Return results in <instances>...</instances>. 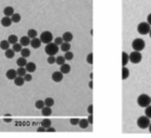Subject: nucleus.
Wrapping results in <instances>:
<instances>
[{"mask_svg": "<svg viewBox=\"0 0 151 138\" xmlns=\"http://www.w3.org/2000/svg\"><path fill=\"white\" fill-rule=\"evenodd\" d=\"M20 43L22 44L23 46H28L29 44H31V38L27 36H22L20 39Z\"/></svg>", "mask_w": 151, "mask_h": 138, "instance_id": "obj_13", "label": "nucleus"}, {"mask_svg": "<svg viewBox=\"0 0 151 138\" xmlns=\"http://www.w3.org/2000/svg\"><path fill=\"white\" fill-rule=\"evenodd\" d=\"M63 77H64V73L62 71H55L54 73L52 74V79L54 80L55 82H62Z\"/></svg>", "mask_w": 151, "mask_h": 138, "instance_id": "obj_8", "label": "nucleus"}, {"mask_svg": "<svg viewBox=\"0 0 151 138\" xmlns=\"http://www.w3.org/2000/svg\"><path fill=\"white\" fill-rule=\"evenodd\" d=\"M3 14H4V16H5V17H12V14H14V7H12V6H6V7H4Z\"/></svg>", "mask_w": 151, "mask_h": 138, "instance_id": "obj_14", "label": "nucleus"}, {"mask_svg": "<svg viewBox=\"0 0 151 138\" xmlns=\"http://www.w3.org/2000/svg\"><path fill=\"white\" fill-rule=\"evenodd\" d=\"M41 126L44 127L45 129L50 128V127L52 126V121H50V118H44V120L41 122Z\"/></svg>", "mask_w": 151, "mask_h": 138, "instance_id": "obj_28", "label": "nucleus"}, {"mask_svg": "<svg viewBox=\"0 0 151 138\" xmlns=\"http://www.w3.org/2000/svg\"><path fill=\"white\" fill-rule=\"evenodd\" d=\"M6 77L8 78V79L10 80H14V78L18 76V72H17V70L14 69H8L7 71H6Z\"/></svg>", "mask_w": 151, "mask_h": 138, "instance_id": "obj_9", "label": "nucleus"}, {"mask_svg": "<svg viewBox=\"0 0 151 138\" xmlns=\"http://www.w3.org/2000/svg\"><path fill=\"white\" fill-rule=\"evenodd\" d=\"M147 23L151 26V14H149L147 16Z\"/></svg>", "mask_w": 151, "mask_h": 138, "instance_id": "obj_47", "label": "nucleus"}, {"mask_svg": "<svg viewBox=\"0 0 151 138\" xmlns=\"http://www.w3.org/2000/svg\"><path fill=\"white\" fill-rule=\"evenodd\" d=\"M25 67H26L27 71H28L29 73H32V72H34L36 70V64L33 62H28Z\"/></svg>", "mask_w": 151, "mask_h": 138, "instance_id": "obj_18", "label": "nucleus"}, {"mask_svg": "<svg viewBox=\"0 0 151 138\" xmlns=\"http://www.w3.org/2000/svg\"><path fill=\"white\" fill-rule=\"evenodd\" d=\"M60 46H61V51H63V52H65V53L69 52V51L71 50V44H70V42L64 41Z\"/></svg>", "mask_w": 151, "mask_h": 138, "instance_id": "obj_20", "label": "nucleus"}, {"mask_svg": "<svg viewBox=\"0 0 151 138\" xmlns=\"http://www.w3.org/2000/svg\"><path fill=\"white\" fill-rule=\"evenodd\" d=\"M9 44L10 43L8 40H1V41H0V48L3 51L8 50V48H9Z\"/></svg>", "mask_w": 151, "mask_h": 138, "instance_id": "obj_24", "label": "nucleus"}, {"mask_svg": "<svg viewBox=\"0 0 151 138\" xmlns=\"http://www.w3.org/2000/svg\"><path fill=\"white\" fill-rule=\"evenodd\" d=\"M24 78H25V80H26V82H31L32 78H33V77H32L31 74H28V73H27L26 75L24 76Z\"/></svg>", "mask_w": 151, "mask_h": 138, "instance_id": "obj_42", "label": "nucleus"}, {"mask_svg": "<svg viewBox=\"0 0 151 138\" xmlns=\"http://www.w3.org/2000/svg\"><path fill=\"white\" fill-rule=\"evenodd\" d=\"M27 60L26 58H24V57H21V58H19L18 60H17V65H18L19 67H25L27 65Z\"/></svg>", "mask_w": 151, "mask_h": 138, "instance_id": "obj_21", "label": "nucleus"}, {"mask_svg": "<svg viewBox=\"0 0 151 138\" xmlns=\"http://www.w3.org/2000/svg\"><path fill=\"white\" fill-rule=\"evenodd\" d=\"M12 24V20L10 17H3L1 19V25L3 27H9Z\"/></svg>", "mask_w": 151, "mask_h": 138, "instance_id": "obj_11", "label": "nucleus"}, {"mask_svg": "<svg viewBox=\"0 0 151 138\" xmlns=\"http://www.w3.org/2000/svg\"><path fill=\"white\" fill-rule=\"evenodd\" d=\"M12 50L14 51V52H20L21 53V51L23 50V46L21 43H19V42H17V43H14V44H12Z\"/></svg>", "mask_w": 151, "mask_h": 138, "instance_id": "obj_32", "label": "nucleus"}, {"mask_svg": "<svg viewBox=\"0 0 151 138\" xmlns=\"http://www.w3.org/2000/svg\"><path fill=\"white\" fill-rule=\"evenodd\" d=\"M129 69L127 66H122V70H121V78L122 80H125L127 78H129Z\"/></svg>", "mask_w": 151, "mask_h": 138, "instance_id": "obj_15", "label": "nucleus"}, {"mask_svg": "<svg viewBox=\"0 0 151 138\" xmlns=\"http://www.w3.org/2000/svg\"><path fill=\"white\" fill-rule=\"evenodd\" d=\"M129 62V55L125 52H122L121 53V64H122V66H127Z\"/></svg>", "mask_w": 151, "mask_h": 138, "instance_id": "obj_10", "label": "nucleus"}, {"mask_svg": "<svg viewBox=\"0 0 151 138\" xmlns=\"http://www.w3.org/2000/svg\"><path fill=\"white\" fill-rule=\"evenodd\" d=\"M14 53H16V52H14V51L12 50H12H10V48H8V50L5 51L4 55H5V57L7 59H12L14 57Z\"/></svg>", "mask_w": 151, "mask_h": 138, "instance_id": "obj_25", "label": "nucleus"}, {"mask_svg": "<svg viewBox=\"0 0 151 138\" xmlns=\"http://www.w3.org/2000/svg\"><path fill=\"white\" fill-rule=\"evenodd\" d=\"M37 131H38V132H46V129L45 128H44V127H39V128H38L37 129Z\"/></svg>", "mask_w": 151, "mask_h": 138, "instance_id": "obj_45", "label": "nucleus"}, {"mask_svg": "<svg viewBox=\"0 0 151 138\" xmlns=\"http://www.w3.org/2000/svg\"><path fill=\"white\" fill-rule=\"evenodd\" d=\"M60 71L63 72L64 74H67V73H69L70 71H71V66H70L69 64H63V65H61V68H60Z\"/></svg>", "mask_w": 151, "mask_h": 138, "instance_id": "obj_19", "label": "nucleus"}, {"mask_svg": "<svg viewBox=\"0 0 151 138\" xmlns=\"http://www.w3.org/2000/svg\"><path fill=\"white\" fill-rule=\"evenodd\" d=\"M64 42V39L63 37H57L56 39H55V43L58 44V46H61L62 43Z\"/></svg>", "mask_w": 151, "mask_h": 138, "instance_id": "obj_41", "label": "nucleus"}, {"mask_svg": "<svg viewBox=\"0 0 151 138\" xmlns=\"http://www.w3.org/2000/svg\"><path fill=\"white\" fill-rule=\"evenodd\" d=\"M149 35H150V38H151V30H150V32H149Z\"/></svg>", "mask_w": 151, "mask_h": 138, "instance_id": "obj_51", "label": "nucleus"}, {"mask_svg": "<svg viewBox=\"0 0 151 138\" xmlns=\"http://www.w3.org/2000/svg\"><path fill=\"white\" fill-rule=\"evenodd\" d=\"M30 55H31V52H30V50H29V48H23V50L21 51V56L24 57V58H28Z\"/></svg>", "mask_w": 151, "mask_h": 138, "instance_id": "obj_29", "label": "nucleus"}, {"mask_svg": "<svg viewBox=\"0 0 151 138\" xmlns=\"http://www.w3.org/2000/svg\"><path fill=\"white\" fill-rule=\"evenodd\" d=\"M40 39H41L42 43L48 44L52 41L54 39V36H52V33L50 32V31H44L40 34Z\"/></svg>", "mask_w": 151, "mask_h": 138, "instance_id": "obj_7", "label": "nucleus"}, {"mask_svg": "<svg viewBox=\"0 0 151 138\" xmlns=\"http://www.w3.org/2000/svg\"><path fill=\"white\" fill-rule=\"evenodd\" d=\"M44 51H45V54L48 55V56H55L59 52V46L55 42H50V43L46 44Z\"/></svg>", "mask_w": 151, "mask_h": 138, "instance_id": "obj_3", "label": "nucleus"}, {"mask_svg": "<svg viewBox=\"0 0 151 138\" xmlns=\"http://www.w3.org/2000/svg\"><path fill=\"white\" fill-rule=\"evenodd\" d=\"M88 125H91V124H90V122H88V118H81V120H80L79 127L81 129H86L88 127Z\"/></svg>", "mask_w": 151, "mask_h": 138, "instance_id": "obj_22", "label": "nucleus"}, {"mask_svg": "<svg viewBox=\"0 0 151 138\" xmlns=\"http://www.w3.org/2000/svg\"><path fill=\"white\" fill-rule=\"evenodd\" d=\"M88 87H90V89H93V80H91V82H90V84H88Z\"/></svg>", "mask_w": 151, "mask_h": 138, "instance_id": "obj_49", "label": "nucleus"}, {"mask_svg": "<svg viewBox=\"0 0 151 138\" xmlns=\"http://www.w3.org/2000/svg\"><path fill=\"white\" fill-rule=\"evenodd\" d=\"M137 103L140 107H147L151 103V97L148 96L147 94H141L139 95L137 99Z\"/></svg>", "mask_w": 151, "mask_h": 138, "instance_id": "obj_1", "label": "nucleus"}, {"mask_svg": "<svg viewBox=\"0 0 151 138\" xmlns=\"http://www.w3.org/2000/svg\"><path fill=\"white\" fill-rule=\"evenodd\" d=\"M17 72H18V75L19 76H25L28 71H27L26 67H19V69L17 70Z\"/></svg>", "mask_w": 151, "mask_h": 138, "instance_id": "obj_30", "label": "nucleus"}, {"mask_svg": "<svg viewBox=\"0 0 151 138\" xmlns=\"http://www.w3.org/2000/svg\"><path fill=\"white\" fill-rule=\"evenodd\" d=\"M145 116L151 118V105H148L147 107H145Z\"/></svg>", "mask_w": 151, "mask_h": 138, "instance_id": "obj_38", "label": "nucleus"}, {"mask_svg": "<svg viewBox=\"0 0 151 138\" xmlns=\"http://www.w3.org/2000/svg\"><path fill=\"white\" fill-rule=\"evenodd\" d=\"M148 129H149V132L151 133V124H150V126H149V128H148Z\"/></svg>", "mask_w": 151, "mask_h": 138, "instance_id": "obj_50", "label": "nucleus"}, {"mask_svg": "<svg viewBox=\"0 0 151 138\" xmlns=\"http://www.w3.org/2000/svg\"><path fill=\"white\" fill-rule=\"evenodd\" d=\"M44 106H45V103H44V101H42V100H37L35 102V107L37 108V109H42Z\"/></svg>", "mask_w": 151, "mask_h": 138, "instance_id": "obj_34", "label": "nucleus"}, {"mask_svg": "<svg viewBox=\"0 0 151 138\" xmlns=\"http://www.w3.org/2000/svg\"><path fill=\"white\" fill-rule=\"evenodd\" d=\"M150 118L146 116H142L140 118H138L137 120V125L140 129H147L150 126Z\"/></svg>", "mask_w": 151, "mask_h": 138, "instance_id": "obj_4", "label": "nucleus"}, {"mask_svg": "<svg viewBox=\"0 0 151 138\" xmlns=\"http://www.w3.org/2000/svg\"><path fill=\"white\" fill-rule=\"evenodd\" d=\"M56 60H57V58L55 56H48L47 63L48 64H54V63H56Z\"/></svg>", "mask_w": 151, "mask_h": 138, "instance_id": "obj_39", "label": "nucleus"}, {"mask_svg": "<svg viewBox=\"0 0 151 138\" xmlns=\"http://www.w3.org/2000/svg\"><path fill=\"white\" fill-rule=\"evenodd\" d=\"M44 103H45V106L52 107V106H54V104H55V100L52 98H50V97H48V98H46L45 100H44Z\"/></svg>", "mask_w": 151, "mask_h": 138, "instance_id": "obj_33", "label": "nucleus"}, {"mask_svg": "<svg viewBox=\"0 0 151 138\" xmlns=\"http://www.w3.org/2000/svg\"><path fill=\"white\" fill-rule=\"evenodd\" d=\"M10 18L12 20V23H20L21 20H22V17H21L20 14H14Z\"/></svg>", "mask_w": 151, "mask_h": 138, "instance_id": "obj_27", "label": "nucleus"}, {"mask_svg": "<svg viewBox=\"0 0 151 138\" xmlns=\"http://www.w3.org/2000/svg\"><path fill=\"white\" fill-rule=\"evenodd\" d=\"M46 132H50V133L56 132V129H55V128H52V127L50 126V128H47V129H46Z\"/></svg>", "mask_w": 151, "mask_h": 138, "instance_id": "obj_44", "label": "nucleus"}, {"mask_svg": "<svg viewBox=\"0 0 151 138\" xmlns=\"http://www.w3.org/2000/svg\"><path fill=\"white\" fill-rule=\"evenodd\" d=\"M25 78H24V76H17L16 78H14V85L16 86H18V87H22L23 85L25 84Z\"/></svg>", "mask_w": 151, "mask_h": 138, "instance_id": "obj_16", "label": "nucleus"}, {"mask_svg": "<svg viewBox=\"0 0 151 138\" xmlns=\"http://www.w3.org/2000/svg\"><path fill=\"white\" fill-rule=\"evenodd\" d=\"M142 54L141 52H138V51H133V52L129 54V62H132L133 64H139L142 61Z\"/></svg>", "mask_w": 151, "mask_h": 138, "instance_id": "obj_6", "label": "nucleus"}, {"mask_svg": "<svg viewBox=\"0 0 151 138\" xmlns=\"http://www.w3.org/2000/svg\"><path fill=\"white\" fill-rule=\"evenodd\" d=\"M88 122H90V124L91 125H93V114H90V116H88Z\"/></svg>", "mask_w": 151, "mask_h": 138, "instance_id": "obj_46", "label": "nucleus"}, {"mask_svg": "<svg viewBox=\"0 0 151 138\" xmlns=\"http://www.w3.org/2000/svg\"><path fill=\"white\" fill-rule=\"evenodd\" d=\"M7 40L9 41V43H10V44H14V43H17V42L19 41V38H18V36H17V35L12 34V35L8 36Z\"/></svg>", "mask_w": 151, "mask_h": 138, "instance_id": "obj_26", "label": "nucleus"}, {"mask_svg": "<svg viewBox=\"0 0 151 138\" xmlns=\"http://www.w3.org/2000/svg\"><path fill=\"white\" fill-rule=\"evenodd\" d=\"M12 121V118H4V122H6V123H10Z\"/></svg>", "mask_w": 151, "mask_h": 138, "instance_id": "obj_48", "label": "nucleus"}, {"mask_svg": "<svg viewBox=\"0 0 151 138\" xmlns=\"http://www.w3.org/2000/svg\"><path fill=\"white\" fill-rule=\"evenodd\" d=\"M64 57H65V59H66L67 61H71L72 59L74 58V54H73L72 52H70V51H69V52H66V53H65V56H64Z\"/></svg>", "mask_w": 151, "mask_h": 138, "instance_id": "obj_36", "label": "nucleus"}, {"mask_svg": "<svg viewBox=\"0 0 151 138\" xmlns=\"http://www.w3.org/2000/svg\"><path fill=\"white\" fill-rule=\"evenodd\" d=\"M65 61H66V59H65V57H63V56H59V57H57V60H56V63L58 65H63V64H65Z\"/></svg>", "mask_w": 151, "mask_h": 138, "instance_id": "obj_35", "label": "nucleus"}, {"mask_svg": "<svg viewBox=\"0 0 151 138\" xmlns=\"http://www.w3.org/2000/svg\"><path fill=\"white\" fill-rule=\"evenodd\" d=\"M37 31L35 30V29H29L28 30V36L31 38V39H33V38H36L37 37Z\"/></svg>", "mask_w": 151, "mask_h": 138, "instance_id": "obj_31", "label": "nucleus"}, {"mask_svg": "<svg viewBox=\"0 0 151 138\" xmlns=\"http://www.w3.org/2000/svg\"><path fill=\"white\" fill-rule=\"evenodd\" d=\"M145 46H146L145 40L142 39V38H136V39H134L133 42H132V48H133L134 51L142 52V51L145 48Z\"/></svg>", "mask_w": 151, "mask_h": 138, "instance_id": "obj_2", "label": "nucleus"}, {"mask_svg": "<svg viewBox=\"0 0 151 138\" xmlns=\"http://www.w3.org/2000/svg\"><path fill=\"white\" fill-rule=\"evenodd\" d=\"M86 62L88 63V64H93V53H90V54L88 55V57H86Z\"/></svg>", "mask_w": 151, "mask_h": 138, "instance_id": "obj_37", "label": "nucleus"}, {"mask_svg": "<svg viewBox=\"0 0 151 138\" xmlns=\"http://www.w3.org/2000/svg\"><path fill=\"white\" fill-rule=\"evenodd\" d=\"M62 37H63V39H64V41H65V42H70V41H72V40H73V34H72L71 32H68V31L64 33Z\"/></svg>", "mask_w": 151, "mask_h": 138, "instance_id": "obj_17", "label": "nucleus"}, {"mask_svg": "<svg viewBox=\"0 0 151 138\" xmlns=\"http://www.w3.org/2000/svg\"><path fill=\"white\" fill-rule=\"evenodd\" d=\"M42 41L40 38H33V39H31V46L33 48H39L40 46H41Z\"/></svg>", "mask_w": 151, "mask_h": 138, "instance_id": "obj_12", "label": "nucleus"}, {"mask_svg": "<svg viewBox=\"0 0 151 138\" xmlns=\"http://www.w3.org/2000/svg\"><path fill=\"white\" fill-rule=\"evenodd\" d=\"M52 108L48 107V106H44V107L41 109V113H42V116H50V114H52Z\"/></svg>", "mask_w": 151, "mask_h": 138, "instance_id": "obj_23", "label": "nucleus"}, {"mask_svg": "<svg viewBox=\"0 0 151 138\" xmlns=\"http://www.w3.org/2000/svg\"><path fill=\"white\" fill-rule=\"evenodd\" d=\"M88 112L90 114H93V104L88 105Z\"/></svg>", "mask_w": 151, "mask_h": 138, "instance_id": "obj_43", "label": "nucleus"}, {"mask_svg": "<svg viewBox=\"0 0 151 138\" xmlns=\"http://www.w3.org/2000/svg\"><path fill=\"white\" fill-rule=\"evenodd\" d=\"M150 30H151V26L147 22H141L137 27L138 33H140V34H142V35L149 34Z\"/></svg>", "mask_w": 151, "mask_h": 138, "instance_id": "obj_5", "label": "nucleus"}, {"mask_svg": "<svg viewBox=\"0 0 151 138\" xmlns=\"http://www.w3.org/2000/svg\"><path fill=\"white\" fill-rule=\"evenodd\" d=\"M79 122H80L79 118H71V120H70V124L73 125V126H75V125H79Z\"/></svg>", "mask_w": 151, "mask_h": 138, "instance_id": "obj_40", "label": "nucleus"}]
</instances>
